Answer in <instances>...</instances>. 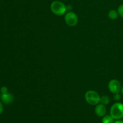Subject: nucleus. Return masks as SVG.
Instances as JSON below:
<instances>
[{"label": "nucleus", "instance_id": "1", "mask_svg": "<svg viewBox=\"0 0 123 123\" xmlns=\"http://www.w3.org/2000/svg\"><path fill=\"white\" fill-rule=\"evenodd\" d=\"M50 10L55 15L60 16L64 15L66 13L67 7L61 1H55L50 5Z\"/></svg>", "mask_w": 123, "mask_h": 123}, {"label": "nucleus", "instance_id": "2", "mask_svg": "<svg viewBox=\"0 0 123 123\" xmlns=\"http://www.w3.org/2000/svg\"><path fill=\"white\" fill-rule=\"evenodd\" d=\"M111 115L114 120H120L123 118V104L116 103L112 105L111 109Z\"/></svg>", "mask_w": 123, "mask_h": 123}, {"label": "nucleus", "instance_id": "3", "mask_svg": "<svg viewBox=\"0 0 123 123\" xmlns=\"http://www.w3.org/2000/svg\"><path fill=\"white\" fill-rule=\"evenodd\" d=\"M85 98L86 102L92 106L97 105L100 102V97L96 91H92V90L88 91L85 93Z\"/></svg>", "mask_w": 123, "mask_h": 123}, {"label": "nucleus", "instance_id": "4", "mask_svg": "<svg viewBox=\"0 0 123 123\" xmlns=\"http://www.w3.org/2000/svg\"><path fill=\"white\" fill-rule=\"evenodd\" d=\"M65 22L70 26H74L77 25L78 18L76 13L72 12H68L65 14Z\"/></svg>", "mask_w": 123, "mask_h": 123}, {"label": "nucleus", "instance_id": "5", "mask_svg": "<svg viewBox=\"0 0 123 123\" xmlns=\"http://www.w3.org/2000/svg\"><path fill=\"white\" fill-rule=\"evenodd\" d=\"M108 88L112 93H119L120 92H121V84L117 79H112V80H110L108 84Z\"/></svg>", "mask_w": 123, "mask_h": 123}, {"label": "nucleus", "instance_id": "6", "mask_svg": "<svg viewBox=\"0 0 123 123\" xmlns=\"http://www.w3.org/2000/svg\"><path fill=\"white\" fill-rule=\"evenodd\" d=\"M95 113L96 115L98 117H103L105 115L106 113V108L105 105L103 104H99L97 105L95 108Z\"/></svg>", "mask_w": 123, "mask_h": 123}, {"label": "nucleus", "instance_id": "7", "mask_svg": "<svg viewBox=\"0 0 123 123\" xmlns=\"http://www.w3.org/2000/svg\"><path fill=\"white\" fill-rule=\"evenodd\" d=\"M1 98L2 102L4 103L5 104H10L13 101L14 97L12 94L7 92L6 94H2L1 96Z\"/></svg>", "mask_w": 123, "mask_h": 123}, {"label": "nucleus", "instance_id": "8", "mask_svg": "<svg viewBox=\"0 0 123 123\" xmlns=\"http://www.w3.org/2000/svg\"><path fill=\"white\" fill-rule=\"evenodd\" d=\"M118 11L115 10H111L108 13V17L112 20H115L117 19L118 17Z\"/></svg>", "mask_w": 123, "mask_h": 123}, {"label": "nucleus", "instance_id": "9", "mask_svg": "<svg viewBox=\"0 0 123 123\" xmlns=\"http://www.w3.org/2000/svg\"><path fill=\"white\" fill-rule=\"evenodd\" d=\"M109 102H110V99L109 97L106 95H103L100 97V103L104 105H106L109 104Z\"/></svg>", "mask_w": 123, "mask_h": 123}, {"label": "nucleus", "instance_id": "10", "mask_svg": "<svg viewBox=\"0 0 123 123\" xmlns=\"http://www.w3.org/2000/svg\"><path fill=\"white\" fill-rule=\"evenodd\" d=\"M114 119L111 117V115H105L103 118L102 123H114Z\"/></svg>", "mask_w": 123, "mask_h": 123}, {"label": "nucleus", "instance_id": "11", "mask_svg": "<svg viewBox=\"0 0 123 123\" xmlns=\"http://www.w3.org/2000/svg\"><path fill=\"white\" fill-rule=\"evenodd\" d=\"M118 12L119 15L123 18V4L120 5L119 6L118 8Z\"/></svg>", "mask_w": 123, "mask_h": 123}, {"label": "nucleus", "instance_id": "12", "mask_svg": "<svg viewBox=\"0 0 123 123\" xmlns=\"http://www.w3.org/2000/svg\"><path fill=\"white\" fill-rule=\"evenodd\" d=\"M120 98H121V95L119 93H116L114 94V99L116 101H118L120 100Z\"/></svg>", "mask_w": 123, "mask_h": 123}, {"label": "nucleus", "instance_id": "13", "mask_svg": "<svg viewBox=\"0 0 123 123\" xmlns=\"http://www.w3.org/2000/svg\"><path fill=\"white\" fill-rule=\"evenodd\" d=\"M1 92L2 94H6L8 92V88L6 86H2L1 88Z\"/></svg>", "mask_w": 123, "mask_h": 123}, {"label": "nucleus", "instance_id": "14", "mask_svg": "<svg viewBox=\"0 0 123 123\" xmlns=\"http://www.w3.org/2000/svg\"><path fill=\"white\" fill-rule=\"evenodd\" d=\"M2 111H3V106H2V103L0 102V115L2 112Z\"/></svg>", "mask_w": 123, "mask_h": 123}, {"label": "nucleus", "instance_id": "15", "mask_svg": "<svg viewBox=\"0 0 123 123\" xmlns=\"http://www.w3.org/2000/svg\"><path fill=\"white\" fill-rule=\"evenodd\" d=\"M114 123H123V121H121L120 120H118L116 121H115Z\"/></svg>", "mask_w": 123, "mask_h": 123}, {"label": "nucleus", "instance_id": "16", "mask_svg": "<svg viewBox=\"0 0 123 123\" xmlns=\"http://www.w3.org/2000/svg\"><path fill=\"white\" fill-rule=\"evenodd\" d=\"M121 94H122L123 95V86H122V87H121Z\"/></svg>", "mask_w": 123, "mask_h": 123}]
</instances>
